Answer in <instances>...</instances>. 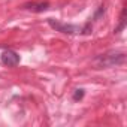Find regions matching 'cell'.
Listing matches in <instances>:
<instances>
[{"label":"cell","mask_w":127,"mask_h":127,"mask_svg":"<svg viewBox=\"0 0 127 127\" xmlns=\"http://www.w3.org/2000/svg\"><path fill=\"white\" fill-rule=\"evenodd\" d=\"M124 61H126V54L123 51H108L105 54L97 55L93 60V66L96 69H106V67L120 66Z\"/></svg>","instance_id":"cell-1"},{"label":"cell","mask_w":127,"mask_h":127,"mask_svg":"<svg viewBox=\"0 0 127 127\" xmlns=\"http://www.w3.org/2000/svg\"><path fill=\"white\" fill-rule=\"evenodd\" d=\"M48 24H49L55 32L64 33V34H76V33H81V29H79L78 26L66 24V23H60V21L52 20V18H48Z\"/></svg>","instance_id":"cell-2"},{"label":"cell","mask_w":127,"mask_h":127,"mask_svg":"<svg viewBox=\"0 0 127 127\" xmlns=\"http://www.w3.org/2000/svg\"><path fill=\"white\" fill-rule=\"evenodd\" d=\"M2 63L8 67H15L20 63V55L12 49H5L2 52Z\"/></svg>","instance_id":"cell-3"},{"label":"cell","mask_w":127,"mask_h":127,"mask_svg":"<svg viewBox=\"0 0 127 127\" xmlns=\"http://www.w3.org/2000/svg\"><path fill=\"white\" fill-rule=\"evenodd\" d=\"M23 8L33 11V12H43L49 8V3L48 2H30V3H26Z\"/></svg>","instance_id":"cell-4"},{"label":"cell","mask_w":127,"mask_h":127,"mask_svg":"<svg viewBox=\"0 0 127 127\" xmlns=\"http://www.w3.org/2000/svg\"><path fill=\"white\" fill-rule=\"evenodd\" d=\"M126 27V9H123V14H121V18H120V26L115 29V33H120L123 29Z\"/></svg>","instance_id":"cell-5"},{"label":"cell","mask_w":127,"mask_h":127,"mask_svg":"<svg viewBox=\"0 0 127 127\" xmlns=\"http://www.w3.org/2000/svg\"><path fill=\"white\" fill-rule=\"evenodd\" d=\"M82 97H84V90H82V88L76 90V91H75V94H73V100H81Z\"/></svg>","instance_id":"cell-6"}]
</instances>
